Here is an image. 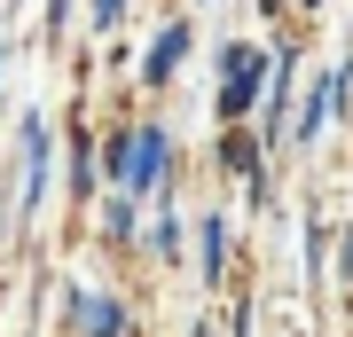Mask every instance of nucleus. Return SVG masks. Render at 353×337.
I'll use <instances>...</instances> for the list:
<instances>
[{
  "mask_svg": "<svg viewBox=\"0 0 353 337\" xmlns=\"http://www.w3.org/2000/svg\"><path fill=\"white\" fill-rule=\"evenodd\" d=\"M345 110V63L338 71H314V94H306V110H299V134L290 141H322V125Z\"/></svg>",
  "mask_w": 353,
  "mask_h": 337,
  "instance_id": "6",
  "label": "nucleus"
},
{
  "mask_svg": "<svg viewBox=\"0 0 353 337\" xmlns=\"http://www.w3.org/2000/svg\"><path fill=\"white\" fill-rule=\"evenodd\" d=\"M165 157H173V134L165 125H134V150H126V196H141V204H157V188H165Z\"/></svg>",
  "mask_w": 353,
  "mask_h": 337,
  "instance_id": "2",
  "label": "nucleus"
},
{
  "mask_svg": "<svg viewBox=\"0 0 353 337\" xmlns=\"http://www.w3.org/2000/svg\"><path fill=\"white\" fill-rule=\"evenodd\" d=\"M102 236H110V243H134L141 236V196L110 188V204H102Z\"/></svg>",
  "mask_w": 353,
  "mask_h": 337,
  "instance_id": "8",
  "label": "nucleus"
},
{
  "mask_svg": "<svg viewBox=\"0 0 353 337\" xmlns=\"http://www.w3.org/2000/svg\"><path fill=\"white\" fill-rule=\"evenodd\" d=\"M48 204V118H24V196H16V220H39Z\"/></svg>",
  "mask_w": 353,
  "mask_h": 337,
  "instance_id": "4",
  "label": "nucleus"
},
{
  "mask_svg": "<svg viewBox=\"0 0 353 337\" xmlns=\"http://www.w3.org/2000/svg\"><path fill=\"white\" fill-rule=\"evenodd\" d=\"M63 24H71V0H48V39L63 32Z\"/></svg>",
  "mask_w": 353,
  "mask_h": 337,
  "instance_id": "12",
  "label": "nucleus"
},
{
  "mask_svg": "<svg viewBox=\"0 0 353 337\" xmlns=\"http://www.w3.org/2000/svg\"><path fill=\"white\" fill-rule=\"evenodd\" d=\"M259 16H283V0H259Z\"/></svg>",
  "mask_w": 353,
  "mask_h": 337,
  "instance_id": "14",
  "label": "nucleus"
},
{
  "mask_svg": "<svg viewBox=\"0 0 353 337\" xmlns=\"http://www.w3.org/2000/svg\"><path fill=\"white\" fill-rule=\"evenodd\" d=\"M0 32H8V24H0Z\"/></svg>",
  "mask_w": 353,
  "mask_h": 337,
  "instance_id": "16",
  "label": "nucleus"
},
{
  "mask_svg": "<svg viewBox=\"0 0 353 337\" xmlns=\"http://www.w3.org/2000/svg\"><path fill=\"white\" fill-rule=\"evenodd\" d=\"M338 267H345V283H353V227H345V243H338Z\"/></svg>",
  "mask_w": 353,
  "mask_h": 337,
  "instance_id": "13",
  "label": "nucleus"
},
{
  "mask_svg": "<svg viewBox=\"0 0 353 337\" xmlns=\"http://www.w3.org/2000/svg\"><path fill=\"white\" fill-rule=\"evenodd\" d=\"M87 16H94V32H118L126 24V0H87Z\"/></svg>",
  "mask_w": 353,
  "mask_h": 337,
  "instance_id": "11",
  "label": "nucleus"
},
{
  "mask_svg": "<svg viewBox=\"0 0 353 337\" xmlns=\"http://www.w3.org/2000/svg\"><path fill=\"white\" fill-rule=\"evenodd\" d=\"M71 329L79 337H126L134 329V314H126V298H102V290H71Z\"/></svg>",
  "mask_w": 353,
  "mask_h": 337,
  "instance_id": "3",
  "label": "nucleus"
},
{
  "mask_svg": "<svg viewBox=\"0 0 353 337\" xmlns=\"http://www.w3.org/2000/svg\"><path fill=\"white\" fill-rule=\"evenodd\" d=\"M196 275L204 283H228V212H204L196 220Z\"/></svg>",
  "mask_w": 353,
  "mask_h": 337,
  "instance_id": "7",
  "label": "nucleus"
},
{
  "mask_svg": "<svg viewBox=\"0 0 353 337\" xmlns=\"http://www.w3.org/2000/svg\"><path fill=\"white\" fill-rule=\"evenodd\" d=\"M150 251H157V259H181V212H173V204L157 212V227H150Z\"/></svg>",
  "mask_w": 353,
  "mask_h": 337,
  "instance_id": "10",
  "label": "nucleus"
},
{
  "mask_svg": "<svg viewBox=\"0 0 353 337\" xmlns=\"http://www.w3.org/2000/svg\"><path fill=\"white\" fill-rule=\"evenodd\" d=\"M259 79H267V55H259V48H236V39H228V48H220V94H212L220 125H243V118L259 110Z\"/></svg>",
  "mask_w": 353,
  "mask_h": 337,
  "instance_id": "1",
  "label": "nucleus"
},
{
  "mask_svg": "<svg viewBox=\"0 0 353 337\" xmlns=\"http://www.w3.org/2000/svg\"><path fill=\"white\" fill-rule=\"evenodd\" d=\"M181 63H189V24H181V16H173V24H165L157 39H150V55H141V87H173V79H181Z\"/></svg>",
  "mask_w": 353,
  "mask_h": 337,
  "instance_id": "5",
  "label": "nucleus"
},
{
  "mask_svg": "<svg viewBox=\"0 0 353 337\" xmlns=\"http://www.w3.org/2000/svg\"><path fill=\"white\" fill-rule=\"evenodd\" d=\"M299 8H322V0H299Z\"/></svg>",
  "mask_w": 353,
  "mask_h": 337,
  "instance_id": "15",
  "label": "nucleus"
},
{
  "mask_svg": "<svg viewBox=\"0 0 353 337\" xmlns=\"http://www.w3.org/2000/svg\"><path fill=\"white\" fill-rule=\"evenodd\" d=\"M94 134H71V196H94Z\"/></svg>",
  "mask_w": 353,
  "mask_h": 337,
  "instance_id": "9",
  "label": "nucleus"
}]
</instances>
